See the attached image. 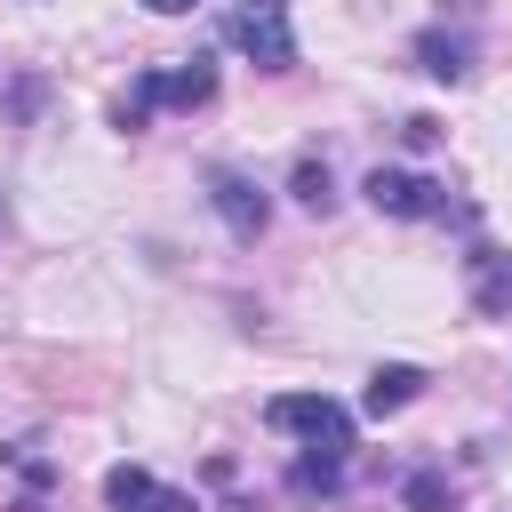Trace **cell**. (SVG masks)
<instances>
[{
	"label": "cell",
	"instance_id": "cell-3",
	"mask_svg": "<svg viewBox=\"0 0 512 512\" xmlns=\"http://www.w3.org/2000/svg\"><path fill=\"white\" fill-rule=\"evenodd\" d=\"M224 40L256 64V72H296V32H288V0H232Z\"/></svg>",
	"mask_w": 512,
	"mask_h": 512
},
{
	"label": "cell",
	"instance_id": "cell-8",
	"mask_svg": "<svg viewBox=\"0 0 512 512\" xmlns=\"http://www.w3.org/2000/svg\"><path fill=\"white\" fill-rule=\"evenodd\" d=\"M416 392H424V368H408V360H376V368H368L360 408H368V416H400Z\"/></svg>",
	"mask_w": 512,
	"mask_h": 512
},
{
	"label": "cell",
	"instance_id": "cell-2",
	"mask_svg": "<svg viewBox=\"0 0 512 512\" xmlns=\"http://www.w3.org/2000/svg\"><path fill=\"white\" fill-rule=\"evenodd\" d=\"M264 424L272 432H296L320 456H352V408L328 400V392H280V400H264Z\"/></svg>",
	"mask_w": 512,
	"mask_h": 512
},
{
	"label": "cell",
	"instance_id": "cell-11",
	"mask_svg": "<svg viewBox=\"0 0 512 512\" xmlns=\"http://www.w3.org/2000/svg\"><path fill=\"white\" fill-rule=\"evenodd\" d=\"M288 192H296L312 216H328V208H336V176H328V160H320V152H304V160L288 168Z\"/></svg>",
	"mask_w": 512,
	"mask_h": 512
},
{
	"label": "cell",
	"instance_id": "cell-15",
	"mask_svg": "<svg viewBox=\"0 0 512 512\" xmlns=\"http://www.w3.org/2000/svg\"><path fill=\"white\" fill-rule=\"evenodd\" d=\"M144 8H152V16H184L192 0H144Z\"/></svg>",
	"mask_w": 512,
	"mask_h": 512
},
{
	"label": "cell",
	"instance_id": "cell-1",
	"mask_svg": "<svg viewBox=\"0 0 512 512\" xmlns=\"http://www.w3.org/2000/svg\"><path fill=\"white\" fill-rule=\"evenodd\" d=\"M208 96H216V64H208V56L152 64V72H136V80L112 96V128H120V136H136L152 112H200Z\"/></svg>",
	"mask_w": 512,
	"mask_h": 512
},
{
	"label": "cell",
	"instance_id": "cell-14",
	"mask_svg": "<svg viewBox=\"0 0 512 512\" xmlns=\"http://www.w3.org/2000/svg\"><path fill=\"white\" fill-rule=\"evenodd\" d=\"M8 512H56V504H48V496H16Z\"/></svg>",
	"mask_w": 512,
	"mask_h": 512
},
{
	"label": "cell",
	"instance_id": "cell-4",
	"mask_svg": "<svg viewBox=\"0 0 512 512\" xmlns=\"http://www.w3.org/2000/svg\"><path fill=\"white\" fill-rule=\"evenodd\" d=\"M368 208L376 216H400V224H424V216H448V184L432 176H408V168H368Z\"/></svg>",
	"mask_w": 512,
	"mask_h": 512
},
{
	"label": "cell",
	"instance_id": "cell-5",
	"mask_svg": "<svg viewBox=\"0 0 512 512\" xmlns=\"http://www.w3.org/2000/svg\"><path fill=\"white\" fill-rule=\"evenodd\" d=\"M208 208L224 216L232 240H264V224H272V200L248 168H208Z\"/></svg>",
	"mask_w": 512,
	"mask_h": 512
},
{
	"label": "cell",
	"instance_id": "cell-13",
	"mask_svg": "<svg viewBox=\"0 0 512 512\" xmlns=\"http://www.w3.org/2000/svg\"><path fill=\"white\" fill-rule=\"evenodd\" d=\"M400 136H408V152H432V144H440V120H432V112H408Z\"/></svg>",
	"mask_w": 512,
	"mask_h": 512
},
{
	"label": "cell",
	"instance_id": "cell-6",
	"mask_svg": "<svg viewBox=\"0 0 512 512\" xmlns=\"http://www.w3.org/2000/svg\"><path fill=\"white\" fill-rule=\"evenodd\" d=\"M104 504L112 512H192V496L168 488V480H152L144 464H112L104 472Z\"/></svg>",
	"mask_w": 512,
	"mask_h": 512
},
{
	"label": "cell",
	"instance_id": "cell-10",
	"mask_svg": "<svg viewBox=\"0 0 512 512\" xmlns=\"http://www.w3.org/2000/svg\"><path fill=\"white\" fill-rule=\"evenodd\" d=\"M288 496H296V504H328V496H344V456L304 448V456L288 464Z\"/></svg>",
	"mask_w": 512,
	"mask_h": 512
},
{
	"label": "cell",
	"instance_id": "cell-7",
	"mask_svg": "<svg viewBox=\"0 0 512 512\" xmlns=\"http://www.w3.org/2000/svg\"><path fill=\"white\" fill-rule=\"evenodd\" d=\"M464 272H472V312L480 320H512V256L504 248H472Z\"/></svg>",
	"mask_w": 512,
	"mask_h": 512
},
{
	"label": "cell",
	"instance_id": "cell-12",
	"mask_svg": "<svg viewBox=\"0 0 512 512\" xmlns=\"http://www.w3.org/2000/svg\"><path fill=\"white\" fill-rule=\"evenodd\" d=\"M400 504H408V512H456V488H448V472L416 464V472L400 480Z\"/></svg>",
	"mask_w": 512,
	"mask_h": 512
},
{
	"label": "cell",
	"instance_id": "cell-9",
	"mask_svg": "<svg viewBox=\"0 0 512 512\" xmlns=\"http://www.w3.org/2000/svg\"><path fill=\"white\" fill-rule=\"evenodd\" d=\"M416 64H424L432 80H464V72H472V32H448V24L416 32Z\"/></svg>",
	"mask_w": 512,
	"mask_h": 512
}]
</instances>
